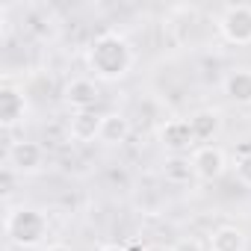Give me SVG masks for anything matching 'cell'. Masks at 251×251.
Masks as SVG:
<instances>
[{
	"instance_id": "obj_1",
	"label": "cell",
	"mask_w": 251,
	"mask_h": 251,
	"mask_svg": "<svg viewBox=\"0 0 251 251\" xmlns=\"http://www.w3.org/2000/svg\"><path fill=\"white\" fill-rule=\"evenodd\" d=\"M136 53L130 48V42L118 36V33H100L92 39V45L86 48V65L95 74V80L100 83H118L133 71Z\"/></svg>"
},
{
	"instance_id": "obj_2",
	"label": "cell",
	"mask_w": 251,
	"mask_h": 251,
	"mask_svg": "<svg viewBox=\"0 0 251 251\" xmlns=\"http://www.w3.org/2000/svg\"><path fill=\"white\" fill-rule=\"evenodd\" d=\"M6 236L18 248H39L48 236V216L36 207H9L6 213Z\"/></svg>"
},
{
	"instance_id": "obj_3",
	"label": "cell",
	"mask_w": 251,
	"mask_h": 251,
	"mask_svg": "<svg viewBox=\"0 0 251 251\" xmlns=\"http://www.w3.org/2000/svg\"><path fill=\"white\" fill-rule=\"evenodd\" d=\"M219 36L227 45H251V6L233 3L219 15Z\"/></svg>"
},
{
	"instance_id": "obj_4",
	"label": "cell",
	"mask_w": 251,
	"mask_h": 251,
	"mask_svg": "<svg viewBox=\"0 0 251 251\" xmlns=\"http://www.w3.org/2000/svg\"><path fill=\"white\" fill-rule=\"evenodd\" d=\"M45 166V151L39 142H12L9 151H6V169H12L15 175L27 177V175H36L39 169Z\"/></svg>"
},
{
	"instance_id": "obj_5",
	"label": "cell",
	"mask_w": 251,
	"mask_h": 251,
	"mask_svg": "<svg viewBox=\"0 0 251 251\" xmlns=\"http://www.w3.org/2000/svg\"><path fill=\"white\" fill-rule=\"evenodd\" d=\"M189 160H192L195 177L204 180V183H213V180H219V177L227 172V154H225L222 148H216V145H201V148H195Z\"/></svg>"
},
{
	"instance_id": "obj_6",
	"label": "cell",
	"mask_w": 251,
	"mask_h": 251,
	"mask_svg": "<svg viewBox=\"0 0 251 251\" xmlns=\"http://www.w3.org/2000/svg\"><path fill=\"white\" fill-rule=\"evenodd\" d=\"M30 112V103H27V95L15 86H0V124H3V130H12L18 124L27 118Z\"/></svg>"
},
{
	"instance_id": "obj_7",
	"label": "cell",
	"mask_w": 251,
	"mask_h": 251,
	"mask_svg": "<svg viewBox=\"0 0 251 251\" xmlns=\"http://www.w3.org/2000/svg\"><path fill=\"white\" fill-rule=\"evenodd\" d=\"M62 100H65V106H71L74 112H89V109H95V103L100 100V86H98V80H92V77H77V80H71V83L65 86Z\"/></svg>"
},
{
	"instance_id": "obj_8",
	"label": "cell",
	"mask_w": 251,
	"mask_h": 251,
	"mask_svg": "<svg viewBox=\"0 0 251 251\" xmlns=\"http://www.w3.org/2000/svg\"><path fill=\"white\" fill-rule=\"evenodd\" d=\"M195 133H192V124L186 118H169L163 127H160V145L169 154H186L195 145Z\"/></svg>"
},
{
	"instance_id": "obj_9",
	"label": "cell",
	"mask_w": 251,
	"mask_h": 251,
	"mask_svg": "<svg viewBox=\"0 0 251 251\" xmlns=\"http://www.w3.org/2000/svg\"><path fill=\"white\" fill-rule=\"evenodd\" d=\"M130 139V118L124 112H106L100 118V142L103 145H124Z\"/></svg>"
},
{
	"instance_id": "obj_10",
	"label": "cell",
	"mask_w": 251,
	"mask_h": 251,
	"mask_svg": "<svg viewBox=\"0 0 251 251\" xmlns=\"http://www.w3.org/2000/svg\"><path fill=\"white\" fill-rule=\"evenodd\" d=\"M222 89L227 100H233L236 106H251V71L248 68H233L222 80Z\"/></svg>"
},
{
	"instance_id": "obj_11",
	"label": "cell",
	"mask_w": 251,
	"mask_h": 251,
	"mask_svg": "<svg viewBox=\"0 0 251 251\" xmlns=\"http://www.w3.org/2000/svg\"><path fill=\"white\" fill-rule=\"evenodd\" d=\"M100 118H103V115H98L95 109H89V112H74V115H71V127H68L71 139H74V142H95V139H100Z\"/></svg>"
},
{
	"instance_id": "obj_12",
	"label": "cell",
	"mask_w": 251,
	"mask_h": 251,
	"mask_svg": "<svg viewBox=\"0 0 251 251\" xmlns=\"http://www.w3.org/2000/svg\"><path fill=\"white\" fill-rule=\"evenodd\" d=\"M248 236L236 225H222L210 233V251H245Z\"/></svg>"
},
{
	"instance_id": "obj_13",
	"label": "cell",
	"mask_w": 251,
	"mask_h": 251,
	"mask_svg": "<svg viewBox=\"0 0 251 251\" xmlns=\"http://www.w3.org/2000/svg\"><path fill=\"white\" fill-rule=\"evenodd\" d=\"M189 124H192V133L198 142H210L222 133V115L216 109H198L189 115Z\"/></svg>"
},
{
	"instance_id": "obj_14",
	"label": "cell",
	"mask_w": 251,
	"mask_h": 251,
	"mask_svg": "<svg viewBox=\"0 0 251 251\" xmlns=\"http://www.w3.org/2000/svg\"><path fill=\"white\" fill-rule=\"evenodd\" d=\"M163 177H166L169 183H189V177H195V172H192V160L183 157V154H172V157H166V163H163Z\"/></svg>"
},
{
	"instance_id": "obj_15",
	"label": "cell",
	"mask_w": 251,
	"mask_h": 251,
	"mask_svg": "<svg viewBox=\"0 0 251 251\" xmlns=\"http://www.w3.org/2000/svg\"><path fill=\"white\" fill-rule=\"evenodd\" d=\"M236 180L242 186H251V151H245L239 160H236Z\"/></svg>"
},
{
	"instance_id": "obj_16",
	"label": "cell",
	"mask_w": 251,
	"mask_h": 251,
	"mask_svg": "<svg viewBox=\"0 0 251 251\" xmlns=\"http://www.w3.org/2000/svg\"><path fill=\"white\" fill-rule=\"evenodd\" d=\"M172 251H204V245H201L195 236H183V239H177V242L172 245Z\"/></svg>"
},
{
	"instance_id": "obj_17",
	"label": "cell",
	"mask_w": 251,
	"mask_h": 251,
	"mask_svg": "<svg viewBox=\"0 0 251 251\" xmlns=\"http://www.w3.org/2000/svg\"><path fill=\"white\" fill-rule=\"evenodd\" d=\"M45 251H71V248H68L65 242H53V245H48Z\"/></svg>"
},
{
	"instance_id": "obj_18",
	"label": "cell",
	"mask_w": 251,
	"mask_h": 251,
	"mask_svg": "<svg viewBox=\"0 0 251 251\" xmlns=\"http://www.w3.org/2000/svg\"><path fill=\"white\" fill-rule=\"evenodd\" d=\"M145 251H172L169 245H160V242H154V245H145Z\"/></svg>"
},
{
	"instance_id": "obj_19",
	"label": "cell",
	"mask_w": 251,
	"mask_h": 251,
	"mask_svg": "<svg viewBox=\"0 0 251 251\" xmlns=\"http://www.w3.org/2000/svg\"><path fill=\"white\" fill-rule=\"evenodd\" d=\"M100 251H124V248H118V245H103Z\"/></svg>"
}]
</instances>
